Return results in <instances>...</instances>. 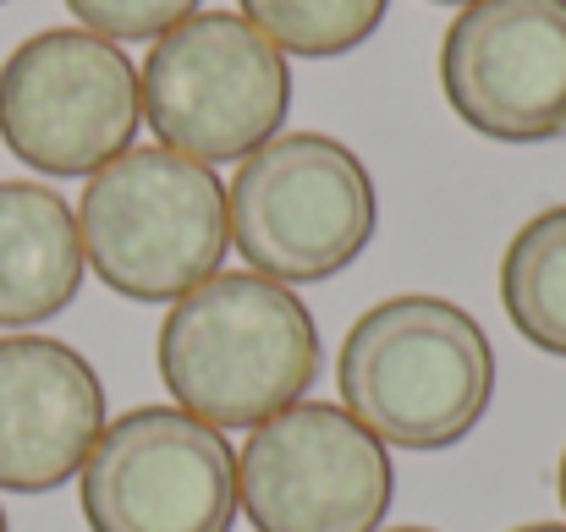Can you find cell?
Segmentation results:
<instances>
[{
	"instance_id": "6da1fadb",
	"label": "cell",
	"mask_w": 566,
	"mask_h": 532,
	"mask_svg": "<svg viewBox=\"0 0 566 532\" xmlns=\"http://www.w3.org/2000/svg\"><path fill=\"white\" fill-rule=\"evenodd\" d=\"M155 362L182 412L209 428H259L319 379V324L292 286L220 269L166 308Z\"/></svg>"
},
{
	"instance_id": "7a4b0ae2",
	"label": "cell",
	"mask_w": 566,
	"mask_h": 532,
	"mask_svg": "<svg viewBox=\"0 0 566 532\" xmlns=\"http://www.w3.org/2000/svg\"><path fill=\"white\" fill-rule=\"evenodd\" d=\"M336 390L385 450H451L495 401V347L462 302L401 291L342 336Z\"/></svg>"
},
{
	"instance_id": "3957f363",
	"label": "cell",
	"mask_w": 566,
	"mask_h": 532,
	"mask_svg": "<svg viewBox=\"0 0 566 532\" xmlns=\"http://www.w3.org/2000/svg\"><path fill=\"white\" fill-rule=\"evenodd\" d=\"M77 236L88 269L122 302H177L220 275L231 247L226 187L177 149H127L88 177Z\"/></svg>"
},
{
	"instance_id": "277c9868",
	"label": "cell",
	"mask_w": 566,
	"mask_h": 532,
	"mask_svg": "<svg viewBox=\"0 0 566 532\" xmlns=\"http://www.w3.org/2000/svg\"><path fill=\"white\" fill-rule=\"evenodd\" d=\"M231 247L253 275L319 286L353 269L379 231L369 166L331 132H275L226 187Z\"/></svg>"
},
{
	"instance_id": "5b68a950",
	"label": "cell",
	"mask_w": 566,
	"mask_h": 532,
	"mask_svg": "<svg viewBox=\"0 0 566 532\" xmlns=\"http://www.w3.org/2000/svg\"><path fill=\"white\" fill-rule=\"evenodd\" d=\"M138 94L160 149L214 171L286 127L292 66L242 11H192L149 44Z\"/></svg>"
},
{
	"instance_id": "8992f818",
	"label": "cell",
	"mask_w": 566,
	"mask_h": 532,
	"mask_svg": "<svg viewBox=\"0 0 566 532\" xmlns=\"http://www.w3.org/2000/svg\"><path fill=\"white\" fill-rule=\"evenodd\" d=\"M138 127V66L88 28H44L0 61V143L39 177H94Z\"/></svg>"
},
{
	"instance_id": "52a82bcc",
	"label": "cell",
	"mask_w": 566,
	"mask_h": 532,
	"mask_svg": "<svg viewBox=\"0 0 566 532\" xmlns=\"http://www.w3.org/2000/svg\"><path fill=\"white\" fill-rule=\"evenodd\" d=\"M390 500V450L342 401L275 412L237 456V511L253 532H379Z\"/></svg>"
},
{
	"instance_id": "ba28073f",
	"label": "cell",
	"mask_w": 566,
	"mask_h": 532,
	"mask_svg": "<svg viewBox=\"0 0 566 532\" xmlns=\"http://www.w3.org/2000/svg\"><path fill=\"white\" fill-rule=\"evenodd\" d=\"M88 532H231L237 450L182 406H133L77 472Z\"/></svg>"
},
{
	"instance_id": "9c48e42d",
	"label": "cell",
	"mask_w": 566,
	"mask_h": 532,
	"mask_svg": "<svg viewBox=\"0 0 566 532\" xmlns=\"http://www.w3.org/2000/svg\"><path fill=\"white\" fill-rule=\"evenodd\" d=\"M440 94L490 143L566 138V0H468L440 39Z\"/></svg>"
},
{
	"instance_id": "30bf717a",
	"label": "cell",
	"mask_w": 566,
	"mask_h": 532,
	"mask_svg": "<svg viewBox=\"0 0 566 532\" xmlns=\"http://www.w3.org/2000/svg\"><path fill=\"white\" fill-rule=\"evenodd\" d=\"M105 434V384L94 362L33 330L0 336V489L50 494L72 483Z\"/></svg>"
},
{
	"instance_id": "8fae6325",
	"label": "cell",
	"mask_w": 566,
	"mask_h": 532,
	"mask_svg": "<svg viewBox=\"0 0 566 532\" xmlns=\"http://www.w3.org/2000/svg\"><path fill=\"white\" fill-rule=\"evenodd\" d=\"M83 275L77 209L44 181H0V330H33L66 313Z\"/></svg>"
},
{
	"instance_id": "7c38bea8",
	"label": "cell",
	"mask_w": 566,
	"mask_h": 532,
	"mask_svg": "<svg viewBox=\"0 0 566 532\" xmlns=\"http://www.w3.org/2000/svg\"><path fill=\"white\" fill-rule=\"evenodd\" d=\"M501 308L534 352L566 357V203L528 214L506 242Z\"/></svg>"
},
{
	"instance_id": "4fadbf2b",
	"label": "cell",
	"mask_w": 566,
	"mask_h": 532,
	"mask_svg": "<svg viewBox=\"0 0 566 532\" xmlns=\"http://www.w3.org/2000/svg\"><path fill=\"white\" fill-rule=\"evenodd\" d=\"M242 17L281 50L303 61H336L369 44L390 0H237Z\"/></svg>"
},
{
	"instance_id": "5bb4252c",
	"label": "cell",
	"mask_w": 566,
	"mask_h": 532,
	"mask_svg": "<svg viewBox=\"0 0 566 532\" xmlns=\"http://www.w3.org/2000/svg\"><path fill=\"white\" fill-rule=\"evenodd\" d=\"M203 0H66V11L77 17V28L111 39V44H138V39H160L177 22H188Z\"/></svg>"
},
{
	"instance_id": "9a60e30c",
	"label": "cell",
	"mask_w": 566,
	"mask_h": 532,
	"mask_svg": "<svg viewBox=\"0 0 566 532\" xmlns=\"http://www.w3.org/2000/svg\"><path fill=\"white\" fill-rule=\"evenodd\" d=\"M556 494H562V511H566V445H562V461H556Z\"/></svg>"
},
{
	"instance_id": "2e32d148",
	"label": "cell",
	"mask_w": 566,
	"mask_h": 532,
	"mask_svg": "<svg viewBox=\"0 0 566 532\" xmlns=\"http://www.w3.org/2000/svg\"><path fill=\"white\" fill-rule=\"evenodd\" d=\"M512 532H566V522H528V528H512Z\"/></svg>"
},
{
	"instance_id": "e0dca14e",
	"label": "cell",
	"mask_w": 566,
	"mask_h": 532,
	"mask_svg": "<svg viewBox=\"0 0 566 532\" xmlns=\"http://www.w3.org/2000/svg\"><path fill=\"white\" fill-rule=\"evenodd\" d=\"M385 532H434V528H385Z\"/></svg>"
},
{
	"instance_id": "ac0fdd59",
	"label": "cell",
	"mask_w": 566,
	"mask_h": 532,
	"mask_svg": "<svg viewBox=\"0 0 566 532\" xmlns=\"http://www.w3.org/2000/svg\"><path fill=\"white\" fill-rule=\"evenodd\" d=\"M434 6H468V0H434Z\"/></svg>"
},
{
	"instance_id": "d6986e66",
	"label": "cell",
	"mask_w": 566,
	"mask_h": 532,
	"mask_svg": "<svg viewBox=\"0 0 566 532\" xmlns=\"http://www.w3.org/2000/svg\"><path fill=\"white\" fill-rule=\"evenodd\" d=\"M0 532H11V522H6V511H0Z\"/></svg>"
},
{
	"instance_id": "ffe728a7",
	"label": "cell",
	"mask_w": 566,
	"mask_h": 532,
	"mask_svg": "<svg viewBox=\"0 0 566 532\" xmlns=\"http://www.w3.org/2000/svg\"><path fill=\"white\" fill-rule=\"evenodd\" d=\"M0 6H6V0H0Z\"/></svg>"
}]
</instances>
